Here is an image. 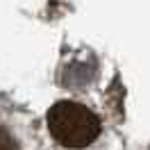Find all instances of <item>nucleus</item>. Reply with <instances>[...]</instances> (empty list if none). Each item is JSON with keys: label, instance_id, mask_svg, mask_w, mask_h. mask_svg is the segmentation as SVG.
I'll use <instances>...</instances> for the list:
<instances>
[{"label": "nucleus", "instance_id": "obj_1", "mask_svg": "<svg viewBox=\"0 0 150 150\" xmlns=\"http://www.w3.org/2000/svg\"><path fill=\"white\" fill-rule=\"evenodd\" d=\"M48 130L64 148H86L100 134V121L80 103L62 100L48 112Z\"/></svg>", "mask_w": 150, "mask_h": 150}, {"label": "nucleus", "instance_id": "obj_2", "mask_svg": "<svg viewBox=\"0 0 150 150\" xmlns=\"http://www.w3.org/2000/svg\"><path fill=\"white\" fill-rule=\"evenodd\" d=\"M0 150H21L16 139H14L5 127H0Z\"/></svg>", "mask_w": 150, "mask_h": 150}]
</instances>
